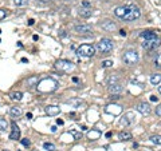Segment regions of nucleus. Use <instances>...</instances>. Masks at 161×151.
I'll return each instance as SVG.
<instances>
[{"instance_id":"1","label":"nucleus","mask_w":161,"mask_h":151,"mask_svg":"<svg viewBox=\"0 0 161 151\" xmlns=\"http://www.w3.org/2000/svg\"><path fill=\"white\" fill-rule=\"evenodd\" d=\"M58 88V82L51 78H45L36 84V90L39 92H53Z\"/></svg>"},{"instance_id":"2","label":"nucleus","mask_w":161,"mask_h":151,"mask_svg":"<svg viewBox=\"0 0 161 151\" xmlns=\"http://www.w3.org/2000/svg\"><path fill=\"white\" fill-rule=\"evenodd\" d=\"M125 8H126V12H125V15H124V17H122L124 20L134 21V20H137L138 17L141 16V11H140L138 7L130 4V6H125Z\"/></svg>"},{"instance_id":"3","label":"nucleus","mask_w":161,"mask_h":151,"mask_svg":"<svg viewBox=\"0 0 161 151\" xmlns=\"http://www.w3.org/2000/svg\"><path fill=\"white\" fill-rule=\"evenodd\" d=\"M96 48L100 51L101 54H109V52H112V51H113V48H114V43H113L110 39L104 38V39H101L100 42L97 43Z\"/></svg>"},{"instance_id":"4","label":"nucleus","mask_w":161,"mask_h":151,"mask_svg":"<svg viewBox=\"0 0 161 151\" xmlns=\"http://www.w3.org/2000/svg\"><path fill=\"white\" fill-rule=\"evenodd\" d=\"M77 55L85 58H91L96 55V47L91 46V44H82V46H79L77 48Z\"/></svg>"},{"instance_id":"5","label":"nucleus","mask_w":161,"mask_h":151,"mask_svg":"<svg viewBox=\"0 0 161 151\" xmlns=\"http://www.w3.org/2000/svg\"><path fill=\"white\" fill-rule=\"evenodd\" d=\"M138 54L136 52V51H133V50H129V51H126L125 54H124V56H122V60L125 62L126 64H129V66H133V64H136L137 62H138Z\"/></svg>"},{"instance_id":"6","label":"nucleus","mask_w":161,"mask_h":151,"mask_svg":"<svg viewBox=\"0 0 161 151\" xmlns=\"http://www.w3.org/2000/svg\"><path fill=\"white\" fill-rule=\"evenodd\" d=\"M141 46H142V48L146 50V51H155V50H157L161 46V40L159 38L152 39V40H145Z\"/></svg>"},{"instance_id":"7","label":"nucleus","mask_w":161,"mask_h":151,"mask_svg":"<svg viewBox=\"0 0 161 151\" xmlns=\"http://www.w3.org/2000/svg\"><path fill=\"white\" fill-rule=\"evenodd\" d=\"M55 68L59 70V71H62V72H69V71H71V70L74 68V64H73L71 62H69V60H58L55 63Z\"/></svg>"},{"instance_id":"8","label":"nucleus","mask_w":161,"mask_h":151,"mask_svg":"<svg viewBox=\"0 0 161 151\" xmlns=\"http://www.w3.org/2000/svg\"><path fill=\"white\" fill-rule=\"evenodd\" d=\"M136 122V115L134 112H126L124 114V116L120 119V124L121 126H130Z\"/></svg>"},{"instance_id":"9","label":"nucleus","mask_w":161,"mask_h":151,"mask_svg":"<svg viewBox=\"0 0 161 151\" xmlns=\"http://www.w3.org/2000/svg\"><path fill=\"white\" fill-rule=\"evenodd\" d=\"M74 29H75V32L82 34V35L91 34V32H93V28H91L89 24H78V25H75V27H74Z\"/></svg>"},{"instance_id":"10","label":"nucleus","mask_w":161,"mask_h":151,"mask_svg":"<svg viewBox=\"0 0 161 151\" xmlns=\"http://www.w3.org/2000/svg\"><path fill=\"white\" fill-rule=\"evenodd\" d=\"M137 110H138V112L142 114V115H149V114L152 112L151 106H149L148 103H140V104L137 106Z\"/></svg>"},{"instance_id":"11","label":"nucleus","mask_w":161,"mask_h":151,"mask_svg":"<svg viewBox=\"0 0 161 151\" xmlns=\"http://www.w3.org/2000/svg\"><path fill=\"white\" fill-rule=\"evenodd\" d=\"M46 114L50 116H55L58 114H61V108L58 106H46Z\"/></svg>"},{"instance_id":"12","label":"nucleus","mask_w":161,"mask_h":151,"mask_svg":"<svg viewBox=\"0 0 161 151\" xmlns=\"http://www.w3.org/2000/svg\"><path fill=\"white\" fill-rule=\"evenodd\" d=\"M20 138V130L19 127L16 126L15 122H12V131H11L10 134V139H12V141H16V139Z\"/></svg>"},{"instance_id":"13","label":"nucleus","mask_w":161,"mask_h":151,"mask_svg":"<svg viewBox=\"0 0 161 151\" xmlns=\"http://www.w3.org/2000/svg\"><path fill=\"white\" fill-rule=\"evenodd\" d=\"M124 90V87L121 86L118 83H114V84H110L109 86V91H110V94H121Z\"/></svg>"},{"instance_id":"14","label":"nucleus","mask_w":161,"mask_h":151,"mask_svg":"<svg viewBox=\"0 0 161 151\" xmlns=\"http://www.w3.org/2000/svg\"><path fill=\"white\" fill-rule=\"evenodd\" d=\"M140 36L142 39H145V40H152V39H157V35L155 34V32H152V31H144V32H141Z\"/></svg>"},{"instance_id":"15","label":"nucleus","mask_w":161,"mask_h":151,"mask_svg":"<svg viewBox=\"0 0 161 151\" xmlns=\"http://www.w3.org/2000/svg\"><path fill=\"white\" fill-rule=\"evenodd\" d=\"M66 104H70L75 108H79L83 106V102L80 100V99H70V100H66Z\"/></svg>"},{"instance_id":"16","label":"nucleus","mask_w":161,"mask_h":151,"mask_svg":"<svg viewBox=\"0 0 161 151\" xmlns=\"http://www.w3.org/2000/svg\"><path fill=\"white\" fill-rule=\"evenodd\" d=\"M100 137H101V131L100 130H91V131L87 132V138H89L90 141H97Z\"/></svg>"},{"instance_id":"17","label":"nucleus","mask_w":161,"mask_h":151,"mask_svg":"<svg viewBox=\"0 0 161 151\" xmlns=\"http://www.w3.org/2000/svg\"><path fill=\"white\" fill-rule=\"evenodd\" d=\"M102 28H104L105 31H114L116 24L113 23V21H110V20H105L104 23H102Z\"/></svg>"},{"instance_id":"18","label":"nucleus","mask_w":161,"mask_h":151,"mask_svg":"<svg viewBox=\"0 0 161 151\" xmlns=\"http://www.w3.org/2000/svg\"><path fill=\"white\" fill-rule=\"evenodd\" d=\"M79 15L82 17H90L93 15V11H91V8H87V7H80Z\"/></svg>"},{"instance_id":"19","label":"nucleus","mask_w":161,"mask_h":151,"mask_svg":"<svg viewBox=\"0 0 161 151\" xmlns=\"http://www.w3.org/2000/svg\"><path fill=\"white\" fill-rule=\"evenodd\" d=\"M133 138L132 137V134L129 131H121L118 134V139L120 141H130V139Z\"/></svg>"},{"instance_id":"20","label":"nucleus","mask_w":161,"mask_h":151,"mask_svg":"<svg viewBox=\"0 0 161 151\" xmlns=\"http://www.w3.org/2000/svg\"><path fill=\"white\" fill-rule=\"evenodd\" d=\"M10 114H11V116L12 118H19L22 115V110H20V107H11Z\"/></svg>"},{"instance_id":"21","label":"nucleus","mask_w":161,"mask_h":151,"mask_svg":"<svg viewBox=\"0 0 161 151\" xmlns=\"http://www.w3.org/2000/svg\"><path fill=\"white\" fill-rule=\"evenodd\" d=\"M151 83L153 86H157L159 83H161V74H155L151 76Z\"/></svg>"},{"instance_id":"22","label":"nucleus","mask_w":161,"mask_h":151,"mask_svg":"<svg viewBox=\"0 0 161 151\" xmlns=\"http://www.w3.org/2000/svg\"><path fill=\"white\" fill-rule=\"evenodd\" d=\"M113 107H116V108H112V104H110V106H108V107H106V112H113V114H118V112L121 111L120 106H116V104H113Z\"/></svg>"},{"instance_id":"23","label":"nucleus","mask_w":161,"mask_h":151,"mask_svg":"<svg viewBox=\"0 0 161 151\" xmlns=\"http://www.w3.org/2000/svg\"><path fill=\"white\" fill-rule=\"evenodd\" d=\"M22 98H23V94L22 92H19V91H15V92H12L11 94V99H12V100H22Z\"/></svg>"},{"instance_id":"24","label":"nucleus","mask_w":161,"mask_h":151,"mask_svg":"<svg viewBox=\"0 0 161 151\" xmlns=\"http://www.w3.org/2000/svg\"><path fill=\"white\" fill-rule=\"evenodd\" d=\"M43 149H45L46 151H55V145L49 143V142H45L43 143Z\"/></svg>"},{"instance_id":"25","label":"nucleus","mask_w":161,"mask_h":151,"mask_svg":"<svg viewBox=\"0 0 161 151\" xmlns=\"http://www.w3.org/2000/svg\"><path fill=\"white\" fill-rule=\"evenodd\" d=\"M151 142L155 143V145H161V135H152Z\"/></svg>"},{"instance_id":"26","label":"nucleus","mask_w":161,"mask_h":151,"mask_svg":"<svg viewBox=\"0 0 161 151\" xmlns=\"http://www.w3.org/2000/svg\"><path fill=\"white\" fill-rule=\"evenodd\" d=\"M7 127H8V122L6 119H0V131L6 130Z\"/></svg>"},{"instance_id":"27","label":"nucleus","mask_w":161,"mask_h":151,"mask_svg":"<svg viewBox=\"0 0 161 151\" xmlns=\"http://www.w3.org/2000/svg\"><path fill=\"white\" fill-rule=\"evenodd\" d=\"M70 135H73V137H74V139H80V138H82V134H80V132H78V131H75V130H71V131H70Z\"/></svg>"},{"instance_id":"28","label":"nucleus","mask_w":161,"mask_h":151,"mask_svg":"<svg viewBox=\"0 0 161 151\" xmlns=\"http://www.w3.org/2000/svg\"><path fill=\"white\" fill-rule=\"evenodd\" d=\"M117 80H118V76H110V78H109L108 79V83H109V86H110V84H114L116 82H117Z\"/></svg>"},{"instance_id":"29","label":"nucleus","mask_w":161,"mask_h":151,"mask_svg":"<svg viewBox=\"0 0 161 151\" xmlns=\"http://www.w3.org/2000/svg\"><path fill=\"white\" fill-rule=\"evenodd\" d=\"M112 66H113V62L112 60H104V62H102V67H105V68L112 67Z\"/></svg>"},{"instance_id":"30","label":"nucleus","mask_w":161,"mask_h":151,"mask_svg":"<svg viewBox=\"0 0 161 151\" xmlns=\"http://www.w3.org/2000/svg\"><path fill=\"white\" fill-rule=\"evenodd\" d=\"M35 82L38 83V78H30V79L27 80V84H30V86L32 87V86H36V84H34Z\"/></svg>"},{"instance_id":"31","label":"nucleus","mask_w":161,"mask_h":151,"mask_svg":"<svg viewBox=\"0 0 161 151\" xmlns=\"http://www.w3.org/2000/svg\"><path fill=\"white\" fill-rule=\"evenodd\" d=\"M22 145H23V146H26V147H30L31 146V141H30V139H27V138H26V139H22Z\"/></svg>"},{"instance_id":"32","label":"nucleus","mask_w":161,"mask_h":151,"mask_svg":"<svg viewBox=\"0 0 161 151\" xmlns=\"http://www.w3.org/2000/svg\"><path fill=\"white\" fill-rule=\"evenodd\" d=\"M155 64L157 66V67H161V54L157 55V58H156V60H155Z\"/></svg>"},{"instance_id":"33","label":"nucleus","mask_w":161,"mask_h":151,"mask_svg":"<svg viewBox=\"0 0 161 151\" xmlns=\"http://www.w3.org/2000/svg\"><path fill=\"white\" fill-rule=\"evenodd\" d=\"M27 0H15V4L16 6H26V4H27Z\"/></svg>"},{"instance_id":"34","label":"nucleus","mask_w":161,"mask_h":151,"mask_svg":"<svg viewBox=\"0 0 161 151\" xmlns=\"http://www.w3.org/2000/svg\"><path fill=\"white\" fill-rule=\"evenodd\" d=\"M109 98H110L112 100H117V99H120L121 96H120V94H112V95H110V96H109Z\"/></svg>"},{"instance_id":"35","label":"nucleus","mask_w":161,"mask_h":151,"mask_svg":"<svg viewBox=\"0 0 161 151\" xmlns=\"http://www.w3.org/2000/svg\"><path fill=\"white\" fill-rule=\"evenodd\" d=\"M6 16H7V12H6V11H4V9H0V20H3Z\"/></svg>"},{"instance_id":"36","label":"nucleus","mask_w":161,"mask_h":151,"mask_svg":"<svg viewBox=\"0 0 161 151\" xmlns=\"http://www.w3.org/2000/svg\"><path fill=\"white\" fill-rule=\"evenodd\" d=\"M156 115L161 116V104H159V106L156 107Z\"/></svg>"},{"instance_id":"37","label":"nucleus","mask_w":161,"mask_h":151,"mask_svg":"<svg viewBox=\"0 0 161 151\" xmlns=\"http://www.w3.org/2000/svg\"><path fill=\"white\" fill-rule=\"evenodd\" d=\"M82 7H87V8H89V7H90V3H89V2H83V3H82Z\"/></svg>"},{"instance_id":"38","label":"nucleus","mask_w":161,"mask_h":151,"mask_svg":"<svg viewBox=\"0 0 161 151\" xmlns=\"http://www.w3.org/2000/svg\"><path fill=\"white\" fill-rule=\"evenodd\" d=\"M151 100H152V102H157V96H155V95H152V96H151Z\"/></svg>"},{"instance_id":"39","label":"nucleus","mask_w":161,"mask_h":151,"mask_svg":"<svg viewBox=\"0 0 161 151\" xmlns=\"http://www.w3.org/2000/svg\"><path fill=\"white\" fill-rule=\"evenodd\" d=\"M34 23H35V20H34V19H30V20H28V25H32Z\"/></svg>"},{"instance_id":"40","label":"nucleus","mask_w":161,"mask_h":151,"mask_svg":"<svg viewBox=\"0 0 161 151\" xmlns=\"http://www.w3.org/2000/svg\"><path fill=\"white\" fill-rule=\"evenodd\" d=\"M65 122H63V120H62V119H57V124H63Z\"/></svg>"},{"instance_id":"41","label":"nucleus","mask_w":161,"mask_h":151,"mask_svg":"<svg viewBox=\"0 0 161 151\" xmlns=\"http://www.w3.org/2000/svg\"><path fill=\"white\" fill-rule=\"evenodd\" d=\"M120 34L122 35V36H126V31H124V29H121V31H120Z\"/></svg>"},{"instance_id":"42","label":"nucleus","mask_w":161,"mask_h":151,"mask_svg":"<svg viewBox=\"0 0 161 151\" xmlns=\"http://www.w3.org/2000/svg\"><path fill=\"white\" fill-rule=\"evenodd\" d=\"M73 82H74V83H78L79 79H78V78H73Z\"/></svg>"},{"instance_id":"43","label":"nucleus","mask_w":161,"mask_h":151,"mask_svg":"<svg viewBox=\"0 0 161 151\" xmlns=\"http://www.w3.org/2000/svg\"><path fill=\"white\" fill-rule=\"evenodd\" d=\"M27 118H28V119H32V114L28 112V114H27Z\"/></svg>"},{"instance_id":"44","label":"nucleus","mask_w":161,"mask_h":151,"mask_svg":"<svg viewBox=\"0 0 161 151\" xmlns=\"http://www.w3.org/2000/svg\"><path fill=\"white\" fill-rule=\"evenodd\" d=\"M112 137V132H106V138H110Z\"/></svg>"},{"instance_id":"45","label":"nucleus","mask_w":161,"mask_h":151,"mask_svg":"<svg viewBox=\"0 0 161 151\" xmlns=\"http://www.w3.org/2000/svg\"><path fill=\"white\" fill-rule=\"evenodd\" d=\"M51 131L55 132V131H57V127H55V126H53V127H51Z\"/></svg>"},{"instance_id":"46","label":"nucleus","mask_w":161,"mask_h":151,"mask_svg":"<svg viewBox=\"0 0 161 151\" xmlns=\"http://www.w3.org/2000/svg\"><path fill=\"white\" fill-rule=\"evenodd\" d=\"M32 39H34V40H38L39 38H38V35H34V36H32Z\"/></svg>"},{"instance_id":"47","label":"nucleus","mask_w":161,"mask_h":151,"mask_svg":"<svg viewBox=\"0 0 161 151\" xmlns=\"http://www.w3.org/2000/svg\"><path fill=\"white\" fill-rule=\"evenodd\" d=\"M39 2H42V3H47V2H50V0H39Z\"/></svg>"},{"instance_id":"48","label":"nucleus","mask_w":161,"mask_h":151,"mask_svg":"<svg viewBox=\"0 0 161 151\" xmlns=\"http://www.w3.org/2000/svg\"><path fill=\"white\" fill-rule=\"evenodd\" d=\"M159 92H160V94H161V86H160V87H159Z\"/></svg>"},{"instance_id":"49","label":"nucleus","mask_w":161,"mask_h":151,"mask_svg":"<svg viewBox=\"0 0 161 151\" xmlns=\"http://www.w3.org/2000/svg\"><path fill=\"white\" fill-rule=\"evenodd\" d=\"M3 151H10V150H6V149H4V150H3Z\"/></svg>"},{"instance_id":"50","label":"nucleus","mask_w":161,"mask_h":151,"mask_svg":"<svg viewBox=\"0 0 161 151\" xmlns=\"http://www.w3.org/2000/svg\"><path fill=\"white\" fill-rule=\"evenodd\" d=\"M0 34H2V29H0Z\"/></svg>"},{"instance_id":"51","label":"nucleus","mask_w":161,"mask_h":151,"mask_svg":"<svg viewBox=\"0 0 161 151\" xmlns=\"http://www.w3.org/2000/svg\"><path fill=\"white\" fill-rule=\"evenodd\" d=\"M0 42H2V40H0Z\"/></svg>"}]
</instances>
